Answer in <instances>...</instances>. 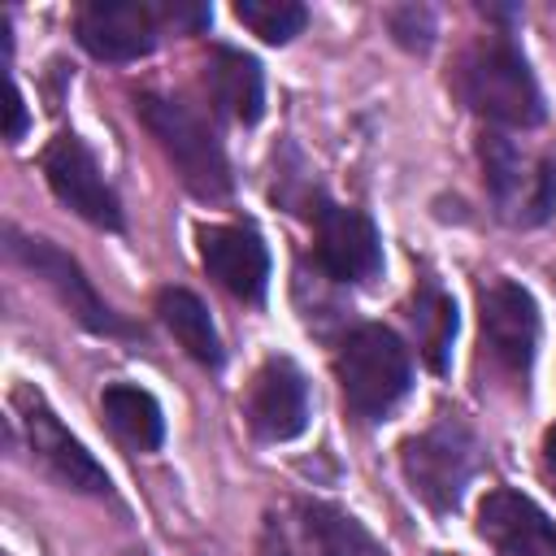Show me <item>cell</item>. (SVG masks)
<instances>
[{
	"mask_svg": "<svg viewBox=\"0 0 556 556\" xmlns=\"http://www.w3.org/2000/svg\"><path fill=\"white\" fill-rule=\"evenodd\" d=\"M456 87L469 109H478L482 117H491L500 126L526 130V126L543 122L539 83L508 39H486V43L469 48L456 70Z\"/></svg>",
	"mask_w": 556,
	"mask_h": 556,
	"instance_id": "cell-1",
	"label": "cell"
},
{
	"mask_svg": "<svg viewBox=\"0 0 556 556\" xmlns=\"http://www.w3.org/2000/svg\"><path fill=\"white\" fill-rule=\"evenodd\" d=\"M339 387H343V404L356 417H382L395 408V400L408 391L413 382V361L408 348L387 330V326H356L343 348H339Z\"/></svg>",
	"mask_w": 556,
	"mask_h": 556,
	"instance_id": "cell-2",
	"label": "cell"
},
{
	"mask_svg": "<svg viewBox=\"0 0 556 556\" xmlns=\"http://www.w3.org/2000/svg\"><path fill=\"white\" fill-rule=\"evenodd\" d=\"M143 126L152 130V139L161 143V152L169 156V165L178 169L182 187L200 200H222L230 191V169H226V152L213 139V130L178 100L165 96H139L135 100Z\"/></svg>",
	"mask_w": 556,
	"mask_h": 556,
	"instance_id": "cell-3",
	"label": "cell"
},
{
	"mask_svg": "<svg viewBox=\"0 0 556 556\" xmlns=\"http://www.w3.org/2000/svg\"><path fill=\"white\" fill-rule=\"evenodd\" d=\"M478 469V443L460 421H439L404 443V478L434 513H452Z\"/></svg>",
	"mask_w": 556,
	"mask_h": 556,
	"instance_id": "cell-4",
	"label": "cell"
},
{
	"mask_svg": "<svg viewBox=\"0 0 556 556\" xmlns=\"http://www.w3.org/2000/svg\"><path fill=\"white\" fill-rule=\"evenodd\" d=\"M482 165L491 195L508 222H543L556 204V161L552 156H526L513 139L486 135L482 139Z\"/></svg>",
	"mask_w": 556,
	"mask_h": 556,
	"instance_id": "cell-5",
	"label": "cell"
},
{
	"mask_svg": "<svg viewBox=\"0 0 556 556\" xmlns=\"http://www.w3.org/2000/svg\"><path fill=\"white\" fill-rule=\"evenodd\" d=\"M17 417H22V430L30 439V452L35 460L56 478L65 482L70 491H87V495H104L109 491V473L96 465V456L61 426V417L30 391H17Z\"/></svg>",
	"mask_w": 556,
	"mask_h": 556,
	"instance_id": "cell-6",
	"label": "cell"
},
{
	"mask_svg": "<svg viewBox=\"0 0 556 556\" xmlns=\"http://www.w3.org/2000/svg\"><path fill=\"white\" fill-rule=\"evenodd\" d=\"M43 174H48V187L56 191V200L70 204L78 217H87L91 226H104V230L122 226L117 195L104 182L96 156L87 152V143L78 135H56L43 148Z\"/></svg>",
	"mask_w": 556,
	"mask_h": 556,
	"instance_id": "cell-7",
	"label": "cell"
},
{
	"mask_svg": "<svg viewBox=\"0 0 556 556\" xmlns=\"http://www.w3.org/2000/svg\"><path fill=\"white\" fill-rule=\"evenodd\" d=\"M9 252H13V261H22L35 278H43V282L52 287V295H56L87 330H96V334H122V330H126V326L109 313V304L96 295V287L83 278V269H78L56 243L9 230Z\"/></svg>",
	"mask_w": 556,
	"mask_h": 556,
	"instance_id": "cell-8",
	"label": "cell"
},
{
	"mask_svg": "<svg viewBox=\"0 0 556 556\" xmlns=\"http://www.w3.org/2000/svg\"><path fill=\"white\" fill-rule=\"evenodd\" d=\"M243 413H248V426L261 439H269V443L295 439L308 426V382H304V374L287 356H269L256 369V378L248 382Z\"/></svg>",
	"mask_w": 556,
	"mask_h": 556,
	"instance_id": "cell-9",
	"label": "cell"
},
{
	"mask_svg": "<svg viewBox=\"0 0 556 556\" xmlns=\"http://www.w3.org/2000/svg\"><path fill=\"white\" fill-rule=\"evenodd\" d=\"M482 343L513 374H521L534 361L539 308H534V300H530L526 287L500 278V282H491L482 291Z\"/></svg>",
	"mask_w": 556,
	"mask_h": 556,
	"instance_id": "cell-10",
	"label": "cell"
},
{
	"mask_svg": "<svg viewBox=\"0 0 556 556\" xmlns=\"http://www.w3.org/2000/svg\"><path fill=\"white\" fill-rule=\"evenodd\" d=\"M78 43L100 61H135L152 52L156 22L139 0H91L78 9Z\"/></svg>",
	"mask_w": 556,
	"mask_h": 556,
	"instance_id": "cell-11",
	"label": "cell"
},
{
	"mask_svg": "<svg viewBox=\"0 0 556 556\" xmlns=\"http://www.w3.org/2000/svg\"><path fill=\"white\" fill-rule=\"evenodd\" d=\"M478 534L500 556H556V526L521 491H491L478 508Z\"/></svg>",
	"mask_w": 556,
	"mask_h": 556,
	"instance_id": "cell-12",
	"label": "cell"
},
{
	"mask_svg": "<svg viewBox=\"0 0 556 556\" xmlns=\"http://www.w3.org/2000/svg\"><path fill=\"white\" fill-rule=\"evenodd\" d=\"M317 256L343 282H365L382 269V243L361 208L326 204L317 213Z\"/></svg>",
	"mask_w": 556,
	"mask_h": 556,
	"instance_id": "cell-13",
	"label": "cell"
},
{
	"mask_svg": "<svg viewBox=\"0 0 556 556\" xmlns=\"http://www.w3.org/2000/svg\"><path fill=\"white\" fill-rule=\"evenodd\" d=\"M200 261L204 269L235 295V300H261L269 282V252L256 230L243 226H204L200 230Z\"/></svg>",
	"mask_w": 556,
	"mask_h": 556,
	"instance_id": "cell-14",
	"label": "cell"
},
{
	"mask_svg": "<svg viewBox=\"0 0 556 556\" xmlns=\"http://www.w3.org/2000/svg\"><path fill=\"white\" fill-rule=\"evenodd\" d=\"M208 83H213L217 104L235 122L252 126L261 117V109H265V78H261V65L252 56H243L235 48H217L213 61H208Z\"/></svg>",
	"mask_w": 556,
	"mask_h": 556,
	"instance_id": "cell-15",
	"label": "cell"
},
{
	"mask_svg": "<svg viewBox=\"0 0 556 556\" xmlns=\"http://www.w3.org/2000/svg\"><path fill=\"white\" fill-rule=\"evenodd\" d=\"M300 521H304V539L313 547V556H387V547L343 508L334 504H304L300 508Z\"/></svg>",
	"mask_w": 556,
	"mask_h": 556,
	"instance_id": "cell-16",
	"label": "cell"
},
{
	"mask_svg": "<svg viewBox=\"0 0 556 556\" xmlns=\"http://www.w3.org/2000/svg\"><path fill=\"white\" fill-rule=\"evenodd\" d=\"M156 313L165 321V330L182 343L187 356H195L200 365H222V339H217V326L208 317V308L182 291V287H165L156 295Z\"/></svg>",
	"mask_w": 556,
	"mask_h": 556,
	"instance_id": "cell-17",
	"label": "cell"
},
{
	"mask_svg": "<svg viewBox=\"0 0 556 556\" xmlns=\"http://www.w3.org/2000/svg\"><path fill=\"white\" fill-rule=\"evenodd\" d=\"M100 408H104L109 426H113L126 443H135V447H156L161 434H165V417H161L156 400H152L148 391H139V387H126V382L104 387Z\"/></svg>",
	"mask_w": 556,
	"mask_h": 556,
	"instance_id": "cell-18",
	"label": "cell"
},
{
	"mask_svg": "<svg viewBox=\"0 0 556 556\" xmlns=\"http://www.w3.org/2000/svg\"><path fill=\"white\" fill-rule=\"evenodd\" d=\"M413 326H417V339H421V356L434 374L447 369V348H452V334H456V304L434 287L426 282L417 304H413Z\"/></svg>",
	"mask_w": 556,
	"mask_h": 556,
	"instance_id": "cell-19",
	"label": "cell"
},
{
	"mask_svg": "<svg viewBox=\"0 0 556 556\" xmlns=\"http://www.w3.org/2000/svg\"><path fill=\"white\" fill-rule=\"evenodd\" d=\"M235 17H239L252 35H261L265 43H287V39H295V35L304 30V22H308L304 4H295V0H239V4H235Z\"/></svg>",
	"mask_w": 556,
	"mask_h": 556,
	"instance_id": "cell-20",
	"label": "cell"
},
{
	"mask_svg": "<svg viewBox=\"0 0 556 556\" xmlns=\"http://www.w3.org/2000/svg\"><path fill=\"white\" fill-rule=\"evenodd\" d=\"M26 130V109H22V91L9 83V126H4V135L9 139H17Z\"/></svg>",
	"mask_w": 556,
	"mask_h": 556,
	"instance_id": "cell-21",
	"label": "cell"
},
{
	"mask_svg": "<svg viewBox=\"0 0 556 556\" xmlns=\"http://www.w3.org/2000/svg\"><path fill=\"white\" fill-rule=\"evenodd\" d=\"M261 556H291V547H287V539L269 526L265 534H261Z\"/></svg>",
	"mask_w": 556,
	"mask_h": 556,
	"instance_id": "cell-22",
	"label": "cell"
},
{
	"mask_svg": "<svg viewBox=\"0 0 556 556\" xmlns=\"http://www.w3.org/2000/svg\"><path fill=\"white\" fill-rule=\"evenodd\" d=\"M543 456H547V469L556 473V426L547 430V439H543Z\"/></svg>",
	"mask_w": 556,
	"mask_h": 556,
	"instance_id": "cell-23",
	"label": "cell"
}]
</instances>
